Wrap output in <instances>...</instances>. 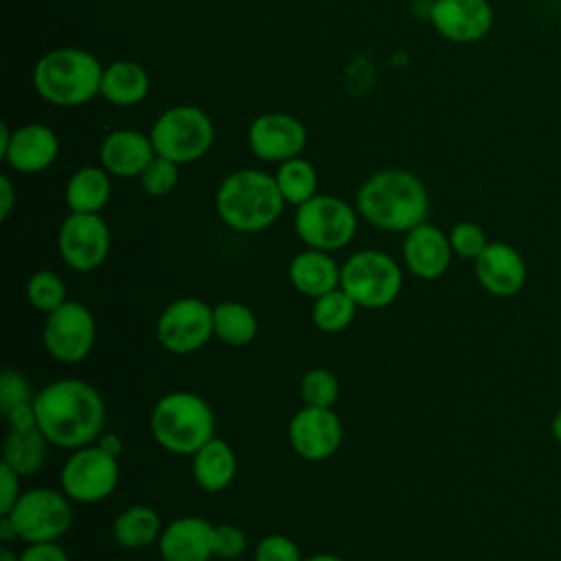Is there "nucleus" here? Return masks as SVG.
Wrapping results in <instances>:
<instances>
[{"instance_id":"nucleus-1","label":"nucleus","mask_w":561,"mask_h":561,"mask_svg":"<svg viewBox=\"0 0 561 561\" xmlns=\"http://www.w3.org/2000/svg\"><path fill=\"white\" fill-rule=\"evenodd\" d=\"M37 427L53 447L79 449L92 445L105 427V401L99 390L75 377L57 379L37 390Z\"/></svg>"},{"instance_id":"nucleus-2","label":"nucleus","mask_w":561,"mask_h":561,"mask_svg":"<svg viewBox=\"0 0 561 561\" xmlns=\"http://www.w3.org/2000/svg\"><path fill=\"white\" fill-rule=\"evenodd\" d=\"M355 208L377 230L408 232L427 219L430 193L419 175L383 169L359 186Z\"/></svg>"},{"instance_id":"nucleus-3","label":"nucleus","mask_w":561,"mask_h":561,"mask_svg":"<svg viewBox=\"0 0 561 561\" xmlns=\"http://www.w3.org/2000/svg\"><path fill=\"white\" fill-rule=\"evenodd\" d=\"M274 175L259 169H239L226 175L215 193L219 219L234 232H263L278 221L285 208Z\"/></svg>"},{"instance_id":"nucleus-4","label":"nucleus","mask_w":561,"mask_h":561,"mask_svg":"<svg viewBox=\"0 0 561 561\" xmlns=\"http://www.w3.org/2000/svg\"><path fill=\"white\" fill-rule=\"evenodd\" d=\"M103 66L83 48L61 46L44 53L33 66V88L50 105L77 107L101 92Z\"/></svg>"},{"instance_id":"nucleus-5","label":"nucleus","mask_w":561,"mask_h":561,"mask_svg":"<svg viewBox=\"0 0 561 561\" xmlns=\"http://www.w3.org/2000/svg\"><path fill=\"white\" fill-rule=\"evenodd\" d=\"M149 430L164 451L193 456L215 436V412L202 394L173 390L162 394L151 408Z\"/></svg>"},{"instance_id":"nucleus-6","label":"nucleus","mask_w":561,"mask_h":561,"mask_svg":"<svg viewBox=\"0 0 561 561\" xmlns=\"http://www.w3.org/2000/svg\"><path fill=\"white\" fill-rule=\"evenodd\" d=\"M340 287L362 309H386L403 289V270L381 250H359L342 263Z\"/></svg>"},{"instance_id":"nucleus-7","label":"nucleus","mask_w":561,"mask_h":561,"mask_svg":"<svg viewBox=\"0 0 561 561\" xmlns=\"http://www.w3.org/2000/svg\"><path fill=\"white\" fill-rule=\"evenodd\" d=\"M149 138L158 156L175 164H188L208 153L215 140V125L197 105H173L153 121Z\"/></svg>"},{"instance_id":"nucleus-8","label":"nucleus","mask_w":561,"mask_h":561,"mask_svg":"<svg viewBox=\"0 0 561 561\" xmlns=\"http://www.w3.org/2000/svg\"><path fill=\"white\" fill-rule=\"evenodd\" d=\"M359 213L346 199L318 193L296 206L294 230L298 239L313 250L337 252L346 248L357 232Z\"/></svg>"},{"instance_id":"nucleus-9","label":"nucleus","mask_w":561,"mask_h":561,"mask_svg":"<svg viewBox=\"0 0 561 561\" xmlns=\"http://www.w3.org/2000/svg\"><path fill=\"white\" fill-rule=\"evenodd\" d=\"M18 539L26 543L59 541L72 526V500L48 486L28 489L7 513Z\"/></svg>"},{"instance_id":"nucleus-10","label":"nucleus","mask_w":561,"mask_h":561,"mask_svg":"<svg viewBox=\"0 0 561 561\" xmlns=\"http://www.w3.org/2000/svg\"><path fill=\"white\" fill-rule=\"evenodd\" d=\"M118 478V458L110 456L96 443L72 449L59 471L61 491L77 504L103 502L116 491Z\"/></svg>"},{"instance_id":"nucleus-11","label":"nucleus","mask_w":561,"mask_h":561,"mask_svg":"<svg viewBox=\"0 0 561 561\" xmlns=\"http://www.w3.org/2000/svg\"><path fill=\"white\" fill-rule=\"evenodd\" d=\"M156 337L173 355H188L204 348L215 337L213 307L193 296L169 302L158 316Z\"/></svg>"},{"instance_id":"nucleus-12","label":"nucleus","mask_w":561,"mask_h":561,"mask_svg":"<svg viewBox=\"0 0 561 561\" xmlns=\"http://www.w3.org/2000/svg\"><path fill=\"white\" fill-rule=\"evenodd\" d=\"M46 353L61 364L83 362L96 342V322L92 311L79 300H66L46 316L42 329Z\"/></svg>"},{"instance_id":"nucleus-13","label":"nucleus","mask_w":561,"mask_h":561,"mask_svg":"<svg viewBox=\"0 0 561 561\" xmlns=\"http://www.w3.org/2000/svg\"><path fill=\"white\" fill-rule=\"evenodd\" d=\"M112 234L99 213H68L57 232L61 261L75 272H92L105 263Z\"/></svg>"},{"instance_id":"nucleus-14","label":"nucleus","mask_w":561,"mask_h":561,"mask_svg":"<svg viewBox=\"0 0 561 561\" xmlns=\"http://www.w3.org/2000/svg\"><path fill=\"white\" fill-rule=\"evenodd\" d=\"M287 438L296 456L309 462H320L340 449L344 430L333 408L302 405L289 419Z\"/></svg>"},{"instance_id":"nucleus-15","label":"nucleus","mask_w":561,"mask_h":561,"mask_svg":"<svg viewBox=\"0 0 561 561\" xmlns=\"http://www.w3.org/2000/svg\"><path fill=\"white\" fill-rule=\"evenodd\" d=\"M59 156V138L44 123H24L11 129L0 125V158L18 173H42Z\"/></svg>"},{"instance_id":"nucleus-16","label":"nucleus","mask_w":561,"mask_h":561,"mask_svg":"<svg viewBox=\"0 0 561 561\" xmlns=\"http://www.w3.org/2000/svg\"><path fill=\"white\" fill-rule=\"evenodd\" d=\"M307 145V127L291 114L265 112L248 127L250 151L265 162H285L302 153Z\"/></svg>"},{"instance_id":"nucleus-17","label":"nucleus","mask_w":561,"mask_h":561,"mask_svg":"<svg viewBox=\"0 0 561 561\" xmlns=\"http://www.w3.org/2000/svg\"><path fill=\"white\" fill-rule=\"evenodd\" d=\"M430 22L440 37L456 44H471L491 31L493 9L489 0H434Z\"/></svg>"},{"instance_id":"nucleus-18","label":"nucleus","mask_w":561,"mask_h":561,"mask_svg":"<svg viewBox=\"0 0 561 561\" xmlns=\"http://www.w3.org/2000/svg\"><path fill=\"white\" fill-rule=\"evenodd\" d=\"M473 272L480 287L495 298H511L526 285V261L513 245L504 241H489L473 261Z\"/></svg>"},{"instance_id":"nucleus-19","label":"nucleus","mask_w":561,"mask_h":561,"mask_svg":"<svg viewBox=\"0 0 561 561\" xmlns=\"http://www.w3.org/2000/svg\"><path fill=\"white\" fill-rule=\"evenodd\" d=\"M401 254L405 270L421 280H436L445 276L454 259L449 237L430 221L405 232Z\"/></svg>"},{"instance_id":"nucleus-20","label":"nucleus","mask_w":561,"mask_h":561,"mask_svg":"<svg viewBox=\"0 0 561 561\" xmlns=\"http://www.w3.org/2000/svg\"><path fill=\"white\" fill-rule=\"evenodd\" d=\"M153 156L149 134L138 129H114L99 145V164L114 178H138Z\"/></svg>"},{"instance_id":"nucleus-21","label":"nucleus","mask_w":561,"mask_h":561,"mask_svg":"<svg viewBox=\"0 0 561 561\" xmlns=\"http://www.w3.org/2000/svg\"><path fill=\"white\" fill-rule=\"evenodd\" d=\"M160 557L169 561H208L213 557V524L199 515H182L162 528Z\"/></svg>"},{"instance_id":"nucleus-22","label":"nucleus","mask_w":561,"mask_h":561,"mask_svg":"<svg viewBox=\"0 0 561 561\" xmlns=\"http://www.w3.org/2000/svg\"><path fill=\"white\" fill-rule=\"evenodd\" d=\"M340 276L342 265H337L331 252L313 248H305L302 252H298L287 267V278L291 287L307 298H318L331 289H337Z\"/></svg>"},{"instance_id":"nucleus-23","label":"nucleus","mask_w":561,"mask_h":561,"mask_svg":"<svg viewBox=\"0 0 561 561\" xmlns=\"http://www.w3.org/2000/svg\"><path fill=\"white\" fill-rule=\"evenodd\" d=\"M193 480L199 489L206 493H219L226 491L234 476H237V456L228 440L213 436L208 443H204L193 456Z\"/></svg>"},{"instance_id":"nucleus-24","label":"nucleus","mask_w":561,"mask_h":561,"mask_svg":"<svg viewBox=\"0 0 561 561\" xmlns=\"http://www.w3.org/2000/svg\"><path fill=\"white\" fill-rule=\"evenodd\" d=\"M149 85V75L140 64L131 59H118L103 68L99 94L116 107H131L145 101Z\"/></svg>"},{"instance_id":"nucleus-25","label":"nucleus","mask_w":561,"mask_h":561,"mask_svg":"<svg viewBox=\"0 0 561 561\" xmlns=\"http://www.w3.org/2000/svg\"><path fill=\"white\" fill-rule=\"evenodd\" d=\"M112 195L110 173L99 167L77 169L64 188V202L70 213H101Z\"/></svg>"},{"instance_id":"nucleus-26","label":"nucleus","mask_w":561,"mask_h":561,"mask_svg":"<svg viewBox=\"0 0 561 561\" xmlns=\"http://www.w3.org/2000/svg\"><path fill=\"white\" fill-rule=\"evenodd\" d=\"M162 519L158 511L145 504H134L116 515L112 524V537L121 548L140 550L156 543L162 535Z\"/></svg>"},{"instance_id":"nucleus-27","label":"nucleus","mask_w":561,"mask_h":561,"mask_svg":"<svg viewBox=\"0 0 561 561\" xmlns=\"http://www.w3.org/2000/svg\"><path fill=\"white\" fill-rule=\"evenodd\" d=\"M215 337L226 346H248L259 335L256 313L239 300H221L213 307Z\"/></svg>"},{"instance_id":"nucleus-28","label":"nucleus","mask_w":561,"mask_h":561,"mask_svg":"<svg viewBox=\"0 0 561 561\" xmlns=\"http://www.w3.org/2000/svg\"><path fill=\"white\" fill-rule=\"evenodd\" d=\"M48 445L50 443L39 427L9 430L2 445V462L22 478L33 476L44 467Z\"/></svg>"},{"instance_id":"nucleus-29","label":"nucleus","mask_w":561,"mask_h":561,"mask_svg":"<svg viewBox=\"0 0 561 561\" xmlns=\"http://www.w3.org/2000/svg\"><path fill=\"white\" fill-rule=\"evenodd\" d=\"M274 180L278 184L283 199L291 206H300L313 195H318V171L309 160L300 156L280 162L274 173Z\"/></svg>"},{"instance_id":"nucleus-30","label":"nucleus","mask_w":561,"mask_h":561,"mask_svg":"<svg viewBox=\"0 0 561 561\" xmlns=\"http://www.w3.org/2000/svg\"><path fill=\"white\" fill-rule=\"evenodd\" d=\"M357 309L359 307L355 305V300L342 287H337L313 298L311 320L322 333H340L351 327Z\"/></svg>"},{"instance_id":"nucleus-31","label":"nucleus","mask_w":561,"mask_h":561,"mask_svg":"<svg viewBox=\"0 0 561 561\" xmlns=\"http://www.w3.org/2000/svg\"><path fill=\"white\" fill-rule=\"evenodd\" d=\"M26 300L33 309L42 311L44 316L59 309L68 300L61 276L50 270L35 272L26 283Z\"/></svg>"},{"instance_id":"nucleus-32","label":"nucleus","mask_w":561,"mask_h":561,"mask_svg":"<svg viewBox=\"0 0 561 561\" xmlns=\"http://www.w3.org/2000/svg\"><path fill=\"white\" fill-rule=\"evenodd\" d=\"M298 392L302 405L333 408L340 397V381L329 368H311L300 377Z\"/></svg>"},{"instance_id":"nucleus-33","label":"nucleus","mask_w":561,"mask_h":561,"mask_svg":"<svg viewBox=\"0 0 561 561\" xmlns=\"http://www.w3.org/2000/svg\"><path fill=\"white\" fill-rule=\"evenodd\" d=\"M138 180H140V188L149 197H164L178 186L180 164H175L169 158H162V156L156 153L153 160L138 175Z\"/></svg>"},{"instance_id":"nucleus-34","label":"nucleus","mask_w":561,"mask_h":561,"mask_svg":"<svg viewBox=\"0 0 561 561\" xmlns=\"http://www.w3.org/2000/svg\"><path fill=\"white\" fill-rule=\"evenodd\" d=\"M454 256L460 259H469L476 261L480 256V252L486 248V234L482 230V226H478L476 221H458L451 226V230L447 232Z\"/></svg>"},{"instance_id":"nucleus-35","label":"nucleus","mask_w":561,"mask_h":561,"mask_svg":"<svg viewBox=\"0 0 561 561\" xmlns=\"http://www.w3.org/2000/svg\"><path fill=\"white\" fill-rule=\"evenodd\" d=\"M37 392H33V386L31 381L20 373V370H13V368H7L2 375H0V412H9L11 408L15 405H22V403H33Z\"/></svg>"},{"instance_id":"nucleus-36","label":"nucleus","mask_w":561,"mask_h":561,"mask_svg":"<svg viewBox=\"0 0 561 561\" xmlns=\"http://www.w3.org/2000/svg\"><path fill=\"white\" fill-rule=\"evenodd\" d=\"M248 548L245 530L234 524H217L213 526V557L224 561H234L243 557Z\"/></svg>"},{"instance_id":"nucleus-37","label":"nucleus","mask_w":561,"mask_h":561,"mask_svg":"<svg viewBox=\"0 0 561 561\" xmlns=\"http://www.w3.org/2000/svg\"><path fill=\"white\" fill-rule=\"evenodd\" d=\"M254 561H302L298 543L280 533L265 535L254 548Z\"/></svg>"},{"instance_id":"nucleus-38","label":"nucleus","mask_w":561,"mask_h":561,"mask_svg":"<svg viewBox=\"0 0 561 561\" xmlns=\"http://www.w3.org/2000/svg\"><path fill=\"white\" fill-rule=\"evenodd\" d=\"M20 478L22 476L15 473L11 467H7L4 462L0 465V515H7L20 500Z\"/></svg>"},{"instance_id":"nucleus-39","label":"nucleus","mask_w":561,"mask_h":561,"mask_svg":"<svg viewBox=\"0 0 561 561\" xmlns=\"http://www.w3.org/2000/svg\"><path fill=\"white\" fill-rule=\"evenodd\" d=\"M20 561H70V557L59 541H44L26 543V548L20 552Z\"/></svg>"},{"instance_id":"nucleus-40","label":"nucleus","mask_w":561,"mask_h":561,"mask_svg":"<svg viewBox=\"0 0 561 561\" xmlns=\"http://www.w3.org/2000/svg\"><path fill=\"white\" fill-rule=\"evenodd\" d=\"M4 419L9 423V430H33L37 427V414L33 403H22L4 412Z\"/></svg>"},{"instance_id":"nucleus-41","label":"nucleus","mask_w":561,"mask_h":561,"mask_svg":"<svg viewBox=\"0 0 561 561\" xmlns=\"http://www.w3.org/2000/svg\"><path fill=\"white\" fill-rule=\"evenodd\" d=\"M15 204V188L7 175H0V219L4 221Z\"/></svg>"},{"instance_id":"nucleus-42","label":"nucleus","mask_w":561,"mask_h":561,"mask_svg":"<svg viewBox=\"0 0 561 561\" xmlns=\"http://www.w3.org/2000/svg\"><path fill=\"white\" fill-rule=\"evenodd\" d=\"M96 445H101L114 458H121V454H123V438L118 434H114V432H103L96 438Z\"/></svg>"},{"instance_id":"nucleus-43","label":"nucleus","mask_w":561,"mask_h":561,"mask_svg":"<svg viewBox=\"0 0 561 561\" xmlns=\"http://www.w3.org/2000/svg\"><path fill=\"white\" fill-rule=\"evenodd\" d=\"M550 434H552V438L561 445V408L554 412V416H552V421H550Z\"/></svg>"},{"instance_id":"nucleus-44","label":"nucleus","mask_w":561,"mask_h":561,"mask_svg":"<svg viewBox=\"0 0 561 561\" xmlns=\"http://www.w3.org/2000/svg\"><path fill=\"white\" fill-rule=\"evenodd\" d=\"M302 561H344V559L333 552H316L311 557H302Z\"/></svg>"},{"instance_id":"nucleus-45","label":"nucleus","mask_w":561,"mask_h":561,"mask_svg":"<svg viewBox=\"0 0 561 561\" xmlns=\"http://www.w3.org/2000/svg\"><path fill=\"white\" fill-rule=\"evenodd\" d=\"M0 561H20V554H15L11 548L2 546L0 548Z\"/></svg>"},{"instance_id":"nucleus-46","label":"nucleus","mask_w":561,"mask_h":561,"mask_svg":"<svg viewBox=\"0 0 561 561\" xmlns=\"http://www.w3.org/2000/svg\"><path fill=\"white\" fill-rule=\"evenodd\" d=\"M160 561H169V559H162V557H160Z\"/></svg>"},{"instance_id":"nucleus-47","label":"nucleus","mask_w":561,"mask_h":561,"mask_svg":"<svg viewBox=\"0 0 561 561\" xmlns=\"http://www.w3.org/2000/svg\"><path fill=\"white\" fill-rule=\"evenodd\" d=\"M127 561H138V559H127Z\"/></svg>"}]
</instances>
